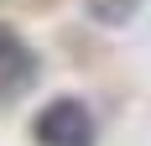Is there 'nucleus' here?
Segmentation results:
<instances>
[{
    "mask_svg": "<svg viewBox=\"0 0 151 146\" xmlns=\"http://www.w3.org/2000/svg\"><path fill=\"white\" fill-rule=\"evenodd\" d=\"M37 146H94V115L83 99H52L31 120Z\"/></svg>",
    "mask_w": 151,
    "mask_h": 146,
    "instance_id": "f257e3e1",
    "label": "nucleus"
},
{
    "mask_svg": "<svg viewBox=\"0 0 151 146\" xmlns=\"http://www.w3.org/2000/svg\"><path fill=\"white\" fill-rule=\"evenodd\" d=\"M31 84H37V52L16 31H0V104L21 99Z\"/></svg>",
    "mask_w": 151,
    "mask_h": 146,
    "instance_id": "f03ea898",
    "label": "nucleus"
}]
</instances>
